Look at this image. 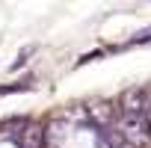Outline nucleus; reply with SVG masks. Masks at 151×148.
Returning a JSON list of instances; mask_svg holds the SVG:
<instances>
[{
    "mask_svg": "<svg viewBox=\"0 0 151 148\" xmlns=\"http://www.w3.org/2000/svg\"><path fill=\"white\" fill-rule=\"evenodd\" d=\"M116 130H122L133 148H142L151 139V116L148 113H122V119L116 121Z\"/></svg>",
    "mask_w": 151,
    "mask_h": 148,
    "instance_id": "1",
    "label": "nucleus"
},
{
    "mask_svg": "<svg viewBox=\"0 0 151 148\" xmlns=\"http://www.w3.org/2000/svg\"><path fill=\"white\" fill-rule=\"evenodd\" d=\"M148 110V92L133 86L122 95V113H145Z\"/></svg>",
    "mask_w": 151,
    "mask_h": 148,
    "instance_id": "2",
    "label": "nucleus"
},
{
    "mask_svg": "<svg viewBox=\"0 0 151 148\" xmlns=\"http://www.w3.org/2000/svg\"><path fill=\"white\" fill-rule=\"evenodd\" d=\"M86 116H89V121H95V124H113V107L107 104V101H101V104H89L86 107Z\"/></svg>",
    "mask_w": 151,
    "mask_h": 148,
    "instance_id": "3",
    "label": "nucleus"
},
{
    "mask_svg": "<svg viewBox=\"0 0 151 148\" xmlns=\"http://www.w3.org/2000/svg\"><path fill=\"white\" fill-rule=\"evenodd\" d=\"M42 142H45V130L36 127V124H27V130L21 136V145L24 148H42Z\"/></svg>",
    "mask_w": 151,
    "mask_h": 148,
    "instance_id": "4",
    "label": "nucleus"
},
{
    "mask_svg": "<svg viewBox=\"0 0 151 148\" xmlns=\"http://www.w3.org/2000/svg\"><path fill=\"white\" fill-rule=\"evenodd\" d=\"M104 142H107V148H133V145L124 139V133L116 130V127H110V130L104 133Z\"/></svg>",
    "mask_w": 151,
    "mask_h": 148,
    "instance_id": "5",
    "label": "nucleus"
},
{
    "mask_svg": "<svg viewBox=\"0 0 151 148\" xmlns=\"http://www.w3.org/2000/svg\"><path fill=\"white\" fill-rule=\"evenodd\" d=\"M33 86V80H24V83H18V86H3L0 89V95H9V92H21V89H30Z\"/></svg>",
    "mask_w": 151,
    "mask_h": 148,
    "instance_id": "6",
    "label": "nucleus"
},
{
    "mask_svg": "<svg viewBox=\"0 0 151 148\" xmlns=\"http://www.w3.org/2000/svg\"><path fill=\"white\" fill-rule=\"evenodd\" d=\"M142 42H151V27H148V30H142V33H136V36H133V45H142Z\"/></svg>",
    "mask_w": 151,
    "mask_h": 148,
    "instance_id": "7",
    "label": "nucleus"
}]
</instances>
